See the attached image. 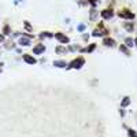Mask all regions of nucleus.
Wrapping results in <instances>:
<instances>
[{"label": "nucleus", "mask_w": 137, "mask_h": 137, "mask_svg": "<svg viewBox=\"0 0 137 137\" xmlns=\"http://www.w3.org/2000/svg\"><path fill=\"white\" fill-rule=\"evenodd\" d=\"M118 15H119L121 18H126V19H133V18H134V14H133L132 11H129V10H122V11L118 13Z\"/></svg>", "instance_id": "1"}, {"label": "nucleus", "mask_w": 137, "mask_h": 137, "mask_svg": "<svg viewBox=\"0 0 137 137\" xmlns=\"http://www.w3.org/2000/svg\"><path fill=\"white\" fill-rule=\"evenodd\" d=\"M85 63V60H84V58H78V59L73 60L71 63H70V67H73V68H80L82 66V64Z\"/></svg>", "instance_id": "2"}, {"label": "nucleus", "mask_w": 137, "mask_h": 137, "mask_svg": "<svg viewBox=\"0 0 137 137\" xmlns=\"http://www.w3.org/2000/svg\"><path fill=\"white\" fill-rule=\"evenodd\" d=\"M112 15H114V13H112L111 8H106L102 11V17L104 19H110V18H112Z\"/></svg>", "instance_id": "3"}, {"label": "nucleus", "mask_w": 137, "mask_h": 137, "mask_svg": "<svg viewBox=\"0 0 137 137\" xmlns=\"http://www.w3.org/2000/svg\"><path fill=\"white\" fill-rule=\"evenodd\" d=\"M55 37L59 40L60 43H63V44H67L68 41H70L67 36H64V34H62V33H55Z\"/></svg>", "instance_id": "4"}, {"label": "nucleus", "mask_w": 137, "mask_h": 137, "mask_svg": "<svg viewBox=\"0 0 137 137\" xmlns=\"http://www.w3.org/2000/svg\"><path fill=\"white\" fill-rule=\"evenodd\" d=\"M45 51V47H44V44H39L37 47L33 48V52L36 54V55H39V54H41V52Z\"/></svg>", "instance_id": "5"}, {"label": "nucleus", "mask_w": 137, "mask_h": 137, "mask_svg": "<svg viewBox=\"0 0 137 137\" xmlns=\"http://www.w3.org/2000/svg\"><path fill=\"white\" fill-rule=\"evenodd\" d=\"M23 60H25L26 63H29V64L36 63V59H34L33 56H30V55H23Z\"/></svg>", "instance_id": "6"}, {"label": "nucleus", "mask_w": 137, "mask_h": 137, "mask_svg": "<svg viewBox=\"0 0 137 137\" xmlns=\"http://www.w3.org/2000/svg\"><path fill=\"white\" fill-rule=\"evenodd\" d=\"M103 44H104V45H108V47H114L115 41L112 39H110V37H106V39L103 40Z\"/></svg>", "instance_id": "7"}, {"label": "nucleus", "mask_w": 137, "mask_h": 137, "mask_svg": "<svg viewBox=\"0 0 137 137\" xmlns=\"http://www.w3.org/2000/svg\"><path fill=\"white\" fill-rule=\"evenodd\" d=\"M125 29L128 30V32H132L133 29H134V25H133L132 22H125Z\"/></svg>", "instance_id": "8"}, {"label": "nucleus", "mask_w": 137, "mask_h": 137, "mask_svg": "<svg viewBox=\"0 0 137 137\" xmlns=\"http://www.w3.org/2000/svg\"><path fill=\"white\" fill-rule=\"evenodd\" d=\"M54 66H58V67H66L67 64H66V62H63V60H56V62H54Z\"/></svg>", "instance_id": "9"}, {"label": "nucleus", "mask_w": 137, "mask_h": 137, "mask_svg": "<svg viewBox=\"0 0 137 137\" xmlns=\"http://www.w3.org/2000/svg\"><path fill=\"white\" fill-rule=\"evenodd\" d=\"M96 15H97V11H96V10H90L89 19H90V21H95V19H96Z\"/></svg>", "instance_id": "10"}, {"label": "nucleus", "mask_w": 137, "mask_h": 137, "mask_svg": "<svg viewBox=\"0 0 137 137\" xmlns=\"http://www.w3.org/2000/svg\"><path fill=\"white\" fill-rule=\"evenodd\" d=\"M125 43H126L128 47H133V45H134V40H132L130 37H128V39L125 40Z\"/></svg>", "instance_id": "11"}, {"label": "nucleus", "mask_w": 137, "mask_h": 137, "mask_svg": "<svg viewBox=\"0 0 137 137\" xmlns=\"http://www.w3.org/2000/svg\"><path fill=\"white\" fill-rule=\"evenodd\" d=\"M106 33H108V32H100L99 29H96L93 32V36H95V37H97V36H103V34H106Z\"/></svg>", "instance_id": "12"}, {"label": "nucleus", "mask_w": 137, "mask_h": 137, "mask_svg": "<svg viewBox=\"0 0 137 137\" xmlns=\"http://www.w3.org/2000/svg\"><path fill=\"white\" fill-rule=\"evenodd\" d=\"M29 39H21L19 40V44H21V45H29Z\"/></svg>", "instance_id": "13"}, {"label": "nucleus", "mask_w": 137, "mask_h": 137, "mask_svg": "<svg viewBox=\"0 0 137 137\" xmlns=\"http://www.w3.org/2000/svg\"><path fill=\"white\" fill-rule=\"evenodd\" d=\"M119 49H121L122 52H125V55H129V54H130V52H129V49H128L126 47H125V45H121Z\"/></svg>", "instance_id": "14"}, {"label": "nucleus", "mask_w": 137, "mask_h": 137, "mask_svg": "<svg viewBox=\"0 0 137 137\" xmlns=\"http://www.w3.org/2000/svg\"><path fill=\"white\" fill-rule=\"evenodd\" d=\"M129 102H130V99H129V97H125L123 102H122V107H126V106L129 104Z\"/></svg>", "instance_id": "15"}, {"label": "nucleus", "mask_w": 137, "mask_h": 137, "mask_svg": "<svg viewBox=\"0 0 137 137\" xmlns=\"http://www.w3.org/2000/svg\"><path fill=\"white\" fill-rule=\"evenodd\" d=\"M93 49H95V44H92L89 48H85L84 51H85V52H90V51H93Z\"/></svg>", "instance_id": "16"}, {"label": "nucleus", "mask_w": 137, "mask_h": 137, "mask_svg": "<svg viewBox=\"0 0 137 137\" xmlns=\"http://www.w3.org/2000/svg\"><path fill=\"white\" fill-rule=\"evenodd\" d=\"M129 136H130V137H137V134H136L134 130H129Z\"/></svg>", "instance_id": "17"}, {"label": "nucleus", "mask_w": 137, "mask_h": 137, "mask_svg": "<svg viewBox=\"0 0 137 137\" xmlns=\"http://www.w3.org/2000/svg\"><path fill=\"white\" fill-rule=\"evenodd\" d=\"M41 37H52V34H51V33H48V32H45V33L41 34Z\"/></svg>", "instance_id": "18"}, {"label": "nucleus", "mask_w": 137, "mask_h": 137, "mask_svg": "<svg viewBox=\"0 0 137 137\" xmlns=\"http://www.w3.org/2000/svg\"><path fill=\"white\" fill-rule=\"evenodd\" d=\"M66 51V49H64V48H62V47H58L56 48V52H64Z\"/></svg>", "instance_id": "19"}, {"label": "nucleus", "mask_w": 137, "mask_h": 137, "mask_svg": "<svg viewBox=\"0 0 137 137\" xmlns=\"http://www.w3.org/2000/svg\"><path fill=\"white\" fill-rule=\"evenodd\" d=\"M78 30H80V32H84V30H85V26H84V25H80V26H78Z\"/></svg>", "instance_id": "20"}, {"label": "nucleus", "mask_w": 137, "mask_h": 137, "mask_svg": "<svg viewBox=\"0 0 137 137\" xmlns=\"http://www.w3.org/2000/svg\"><path fill=\"white\" fill-rule=\"evenodd\" d=\"M8 32H10V27L8 26H6L4 27V34H8Z\"/></svg>", "instance_id": "21"}, {"label": "nucleus", "mask_w": 137, "mask_h": 137, "mask_svg": "<svg viewBox=\"0 0 137 137\" xmlns=\"http://www.w3.org/2000/svg\"><path fill=\"white\" fill-rule=\"evenodd\" d=\"M89 1H90V3H92V4H93V6L96 4V1H95V0H89Z\"/></svg>", "instance_id": "22"}, {"label": "nucleus", "mask_w": 137, "mask_h": 137, "mask_svg": "<svg viewBox=\"0 0 137 137\" xmlns=\"http://www.w3.org/2000/svg\"><path fill=\"white\" fill-rule=\"evenodd\" d=\"M0 41H3V36H0Z\"/></svg>", "instance_id": "23"}, {"label": "nucleus", "mask_w": 137, "mask_h": 137, "mask_svg": "<svg viewBox=\"0 0 137 137\" xmlns=\"http://www.w3.org/2000/svg\"><path fill=\"white\" fill-rule=\"evenodd\" d=\"M134 43H136V45H137V39H136V40H134Z\"/></svg>", "instance_id": "24"}]
</instances>
